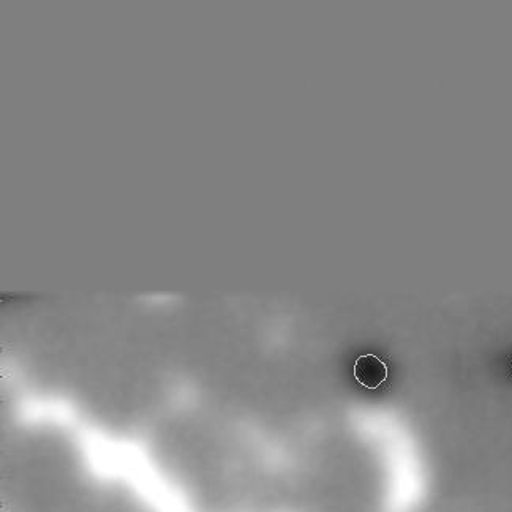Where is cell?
I'll return each instance as SVG.
<instances>
[{
	"instance_id": "obj_1",
	"label": "cell",
	"mask_w": 512,
	"mask_h": 512,
	"mask_svg": "<svg viewBox=\"0 0 512 512\" xmlns=\"http://www.w3.org/2000/svg\"><path fill=\"white\" fill-rule=\"evenodd\" d=\"M389 369L375 354L359 356L354 364V378L367 389H378L388 380Z\"/></svg>"
}]
</instances>
